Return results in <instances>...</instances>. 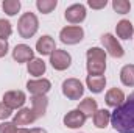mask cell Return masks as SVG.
Returning a JSON list of instances; mask_svg holds the SVG:
<instances>
[{
  "label": "cell",
  "instance_id": "1",
  "mask_svg": "<svg viewBox=\"0 0 134 133\" xmlns=\"http://www.w3.org/2000/svg\"><path fill=\"white\" fill-rule=\"evenodd\" d=\"M111 125L119 133H134V93L111 113Z\"/></svg>",
  "mask_w": 134,
  "mask_h": 133
},
{
  "label": "cell",
  "instance_id": "2",
  "mask_svg": "<svg viewBox=\"0 0 134 133\" xmlns=\"http://www.w3.org/2000/svg\"><path fill=\"white\" fill-rule=\"evenodd\" d=\"M86 58H87V74L94 75V77H100L106 70V52L100 47H91L86 52Z\"/></svg>",
  "mask_w": 134,
  "mask_h": 133
},
{
  "label": "cell",
  "instance_id": "3",
  "mask_svg": "<svg viewBox=\"0 0 134 133\" xmlns=\"http://www.w3.org/2000/svg\"><path fill=\"white\" fill-rule=\"evenodd\" d=\"M37 28H39V21L34 13L28 11L20 16V19L17 22V32L20 34V38H24V39L33 38L37 33Z\"/></svg>",
  "mask_w": 134,
  "mask_h": 133
},
{
  "label": "cell",
  "instance_id": "4",
  "mask_svg": "<svg viewBox=\"0 0 134 133\" xmlns=\"http://www.w3.org/2000/svg\"><path fill=\"white\" fill-rule=\"evenodd\" d=\"M83 38H84V30L80 25H69L59 32L61 42H64L67 45H75V44L81 42Z\"/></svg>",
  "mask_w": 134,
  "mask_h": 133
},
{
  "label": "cell",
  "instance_id": "5",
  "mask_svg": "<svg viewBox=\"0 0 134 133\" xmlns=\"http://www.w3.org/2000/svg\"><path fill=\"white\" fill-rule=\"evenodd\" d=\"M63 94L69 100H80L84 94L83 83L78 78H67L63 81Z\"/></svg>",
  "mask_w": 134,
  "mask_h": 133
},
{
  "label": "cell",
  "instance_id": "6",
  "mask_svg": "<svg viewBox=\"0 0 134 133\" xmlns=\"http://www.w3.org/2000/svg\"><path fill=\"white\" fill-rule=\"evenodd\" d=\"M101 44H103L104 50H106L111 57H114V58H122V57L125 55L123 47L120 45V42L117 41V38H114L111 33H106V34L101 36Z\"/></svg>",
  "mask_w": 134,
  "mask_h": 133
},
{
  "label": "cell",
  "instance_id": "7",
  "mask_svg": "<svg viewBox=\"0 0 134 133\" xmlns=\"http://www.w3.org/2000/svg\"><path fill=\"white\" fill-rule=\"evenodd\" d=\"M50 64H52L53 69H56V70H66L72 64V57H70V53L66 52V50L56 49L50 55Z\"/></svg>",
  "mask_w": 134,
  "mask_h": 133
},
{
  "label": "cell",
  "instance_id": "8",
  "mask_svg": "<svg viewBox=\"0 0 134 133\" xmlns=\"http://www.w3.org/2000/svg\"><path fill=\"white\" fill-rule=\"evenodd\" d=\"M64 17L69 24H81L86 19V6L83 3H73L64 11Z\"/></svg>",
  "mask_w": 134,
  "mask_h": 133
},
{
  "label": "cell",
  "instance_id": "9",
  "mask_svg": "<svg viewBox=\"0 0 134 133\" xmlns=\"http://www.w3.org/2000/svg\"><path fill=\"white\" fill-rule=\"evenodd\" d=\"M27 89L31 96H45L52 89V83L47 78H37V80H28Z\"/></svg>",
  "mask_w": 134,
  "mask_h": 133
},
{
  "label": "cell",
  "instance_id": "10",
  "mask_svg": "<svg viewBox=\"0 0 134 133\" xmlns=\"http://www.w3.org/2000/svg\"><path fill=\"white\" fill-rule=\"evenodd\" d=\"M25 102H27V96L24 91H8L3 94V103L11 110L22 108Z\"/></svg>",
  "mask_w": 134,
  "mask_h": 133
},
{
  "label": "cell",
  "instance_id": "11",
  "mask_svg": "<svg viewBox=\"0 0 134 133\" xmlns=\"http://www.w3.org/2000/svg\"><path fill=\"white\" fill-rule=\"evenodd\" d=\"M36 114L33 113L31 108H22L20 111H17L13 117V124L19 129H25V125H30L36 121Z\"/></svg>",
  "mask_w": 134,
  "mask_h": 133
},
{
  "label": "cell",
  "instance_id": "12",
  "mask_svg": "<svg viewBox=\"0 0 134 133\" xmlns=\"http://www.w3.org/2000/svg\"><path fill=\"white\" fill-rule=\"evenodd\" d=\"M13 58L17 63H30L34 58V52L27 44H17L13 50Z\"/></svg>",
  "mask_w": 134,
  "mask_h": 133
},
{
  "label": "cell",
  "instance_id": "13",
  "mask_svg": "<svg viewBox=\"0 0 134 133\" xmlns=\"http://www.w3.org/2000/svg\"><path fill=\"white\" fill-rule=\"evenodd\" d=\"M86 116L76 108V110H72V111H69L66 116H64V125L69 127V129H80V127H83L84 125V122H86Z\"/></svg>",
  "mask_w": 134,
  "mask_h": 133
},
{
  "label": "cell",
  "instance_id": "14",
  "mask_svg": "<svg viewBox=\"0 0 134 133\" xmlns=\"http://www.w3.org/2000/svg\"><path fill=\"white\" fill-rule=\"evenodd\" d=\"M36 50L44 57V55H52L55 50H56V44H55V39L48 34H44L37 39L36 42Z\"/></svg>",
  "mask_w": 134,
  "mask_h": 133
},
{
  "label": "cell",
  "instance_id": "15",
  "mask_svg": "<svg viewBox=\"0 0 134 133\" xmlns=\"http://www.w3.org/2000/svg\"><path fill=\"white\" fill-rule=\"evenodd\" d=\"M31 110H33V113L36 114V117L39 119V117H42V116H45V113H47V108H48V99L45 97V96H33L31 97Z\"/></svg>",
  "mask_w": 134,
  "mask_h": 133
},
{
  "label": "cell",
  "instance_id": "16",
  "mask_svg": "<svg viewBox=\"0 0 134 133\" xmlns=\"http://www.w3.org/2000/svg\"><path fill=\"white\" fill-rule=\"evenodd\" d=\"M104 100H106V105H108V106L117 108V106H120V105L125 102V94H123L122 89H119V88H112V89H109V91L106 93Z\"/></svg>",
  "mask_w": 134,
  "mask_h": 133
},
{
  "label": "cell",
  "instance_id": "17",
  "mask_svg": "<svg viewBox=\"0 0 134 133\" xmlns=\"http://www.w3.org/2000/svg\"><path fill=\"white\" fill-rule=\"evenodd\" d=\"M86 85H87V88H89L91 93L100 94L101 91L104 89V86H106V77H104V75H100V77L87 75V78H86Z\"/></svg>",
  "mask_w": 134,
  "mask_h": 133
},
{
  "label": "cell",
  "instance_id": "18",
  "mask_svg": "<svg viewBox=\"0 0 134 133\" xmlns=\"http://www.w3.org/2000/svg\"><path fill=\"white\" fill-rule=\"evenodd\" d=\"M115 32H117V36L120 39H131L134 34V27L133 24L126 19H122L117 25H115Z\"/></svg>",
  "mask_w": 134,
  "mask_h": 133
},
{
  "label": "cell",
  "instance_id": "19",
  "mask_svg": "<svg viewBox=\"0 0 134 133\" xmlns=\"http://www.w3.org/2000/svg\"><path fill=\"white\" fill-rule=\"evenodd\" d=\"M45 63H44V60H41V58H33L30 63H27V70H28V74L30 75H33V77H41V75H44L45 74Z\"/></svg>",
  "mask_w": 134,
  "mask_h": 133
},
{
  "label": "cell",
  "instance_id": "20",
  "mask_svg": "<svg viewBox=\"0 0 134 133\" xmlns=\"http://www.w3.org/2000/svg\"><path fill=\"white\" fill-rule=\"evenodd\" d=\"M78 110H80V111H81L86 117L94 116V114H95V111L98 110V106H97V100L92 99V97H86L83 102H80Z\"/></svg>",
  "mask_w": 134,
  "mask_h": 133
},
{
  "label": "cell",
  "instance_id": "21",
  "mask_svg": "<svg viewBox=\"0 0 134 133\" xmlns=\"http://www.w3.org/2000/svg\"><path fill=\"white\" fill-rule=\"evenodd\" d=\"M111 122V111L108 110H97L94 114V124L97 129H106Z\"/></svg>",
  "mask_w": 134,
  "mask_h": 133
},
{
  "label": "cell",
  "instance_id": "22",
  "mask_svg": "<svg viewBox=\"0 0 134 133\" xmlns=\"http://www.w3.org/2000/svg\"><path fill=\"white\" fill-rule=\"evenodd\" d=\"M120 81L125 86H134V64H126L120 70Z\"/></svg>",
  "mask_w": 134,
  "mask_h": 133
},
{
  "label": "cell",
  "instance_id": "23",
  "mask_svg": "<svg viewBox=\"0 0 134 133\" xmlns=\"http://www.w3.org/2000/svg\"><path fill=\"white\" fill-rule=\"evenodd\" d=\"M58 2L56 0H37L36 2V8L39 9V13L42 14H50L55 8H56Z\"/></svg>",
  "mask_w": 134,
  "mask_h": 133
},
{
  "label": "cell",
  "instance_id": "24",
  "mask_svg": "<svg viewBox=\"0 0 134 133\" xmlns=\"http://www.w3.org/2000/svg\"><path fill=\"white\" fill-rule=\"evenodd\" d=\"M2 8L8 16H16L20 9V2L19 0H5L2 3Z\"/></svg>",
  "mask_w": 134,
  "mask_h": 133
},
{
  "label": "cell",
  "instance_id": "25",
  "mask_svg": "<svg viewBox=\"0 0 134 133\" xmlns=\"http://www.w3.org/2000/svg\"><path fill=\"white\" fill-rule=\"evenodd\" d=\"M0 133H30L28 129H19L13 122H2L0 124Z\"/></svg>",
  "mask_w": 134,
  "mask_h": 133
},
{
  "label": "cell",
  "instance_id": "26",
  "mask_svg": "<svg viewBox=\"0 0 134 133\" xmlns=\"http://www.w3.org/2000/svg\"><path fill=\"white\" fill-rule=\"evenodd\" d=\"M112 8H114V11L119 13V14H126V13H130V9H131V3H130L128 0H114V2H112Z\"/></svg>",
  "mask_w": 134,
  "mask_h": 133
},
{
  "label": "cell",
  "instance_id": "27",
  "mask_svg": "<svg viewBox=\"0 0 134 133\" xmlns=\"http://www.w3.org/2000/svg\"><path fill=\"white\" fill-rule=\"evenodd\" d=\"M11 33H13V27H11L9 21H6V19H0V39L6 41V39L11 36Z\"/></svg>",
  "mask_w": 134,
  "mask_h": 133
},
{
  "label": "cell",
  "instance_id": "28",
  "mask_svg": "<svg viewBox=\"0 0 134 133\" xmlns=\"http://www.w3.org/2000/svg\"><path fill=\"white\" fill-rule=\"evenodd\" d=\"M11 114H13V110H11V108H8L3 102H0V119L5 122L8 117H11Z\"/></svg>",
  "mask_w": 134,
  "mask_h": 133
},
{
  "label": "cell",
  "instance_id": "29",
  "mask_svg": "<svg viewBox=\"0 0 134 133\" xmlns=\"http://www.w3.org/2000/svg\"><path fill=\"white\" fill-rule=\"evenodd\" d=\"M87 5H89L92 9H101V8H106L108 0H89Z\"/></svg>",
  "mask_w": 134,
  "mask_h": 133
},
{
  "label": "cell",
  "instance_id": "30",
  "mask_svg": "<svg viewBox=\"0 0 134 133\" xmlns=\"http://www.w3.org/2000/svg\"><path fill=\"white\" fill-rule=\"evenodd\" d=\"M9 50V45H8V41H3L0 39V58H3Z\"/></svg>",
  "mask_w": 134,
  "mask_h": 133
},
{
  "label": "cell",
  "instance_id": "31",
  "mask_svg": "<svg viewBox=\"0 0 134 133\" xmlns=\"http://www.w3.org/2000/svg\"><path fill=\"white\" fill-rule=\"evenodd\" d=\"M30 133H47V132L44 129H37L36 127V129H30Z\"/></svg>",
  "mask_w": 134,
  "mask_h": 133
}]
</instances>
